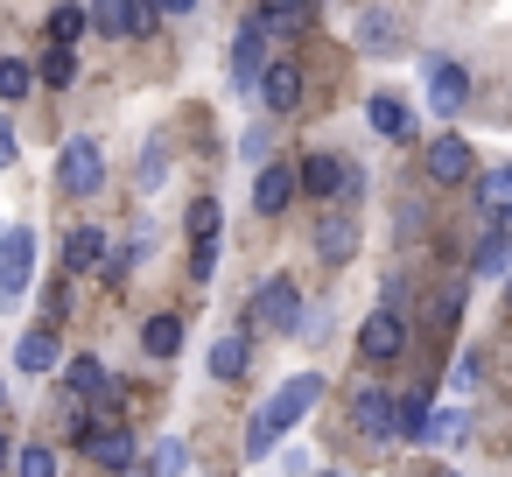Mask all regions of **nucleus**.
<instances>
[{
	"instance_id": "obj_1",
	"label": "nucleus",
	"mask_w": 512,
	"mask_h": 477,
	"mask_svg": "<svg viewBox=\"0 0 512 477\" xmlns=\"http://www.w3.org/2000/svg\"><path fill=\"white\" fill-rule=\"evenodd\" d=\"M316 400H323V379H316V372H295V379H288V386H281L253 421H246V456H253V463H260V456H274V442H281V435H288Z\"/></svg>"
},
{
	"instance_id": "obj_2",
	"label": "nucleus",
	"mask_w": 512,
	"mask_h": 477,
	"mask_svg": "<svg viewBox=\"0 0 512 477\" xmlns=\"http://www.w3.org/2000/svg\"><path fill=\"white\" fill-rule=\"evenodd\" d=\"M295 323H302V288L288 274L260 281L253 302H246V330H295Z\"/></svg>"
},
{
	"instance_id": "obj_3",
	"label": "nucleus",
	"mask_w": 512,
	"mask_h": 477,
	"mask_svg": "<svg viewBox=\"0 0 512 477\" xmlns=\"http://www.w3.org/2000/svg\"><path fill=\"white\" fill-rule=\"evenodd\" d=\"M29 274H36V232L15 225L8 239H0V309H8V302L29 288Z\"/></svg>"
},
{
	"instance_id": "obj_4",
	"label": "nucleus",
	"mask_w": 512,
	"mask_h": 477,
	"mask_svg": "<svg viewBox=\"0 0 512 477\" xmlns=\"http://www.w3.org/2000/svg\"><path fill=\"white\" fill-rule=\"evenodd\" d=\"M57 183L71 190V197H92L99 183H106V162H99V141H64V155H57Z\"/></svg>"
},
{
	"instance_id": "obj_5",
	"label": "nucleus",
	"mask_w": 512,
	"mask_h": 477,
	"mask_svg": "<svg viewBox=\"0 0 512 477\" xmlns=\"http://www.w3.org/2000/svg\"><path fill=\"white\" fill-rule=\"evenodd\" d=\"M358 351H365V365H393V358L407 351V323L386 316V309H372L365 330H358Z\"/></svg>"
},
{
	"instance_id": "obj_6",
	"label": "nucleus",
	"mask_w": 512,
	"mask_h": 477,
	"mask_svg": "<svg viewBox=\"0 0 512 477\" xmlns=\"http://www.w3.org/2000/svg\"><path fill=\"white\" fill-rule=\"evenodd\" d=\"M421 162H428V176H435V183H463V176H477V155H470V141H463V134H435Z\"/></svg>"
},
{
	"instance_id": "obj_7",
	"label": "nucleus",
	"mask_w": 512,
	"mask_h": 477,
	"mask_svg": "<svg viewBox=\"0 0 512 477\" xmlns=\"http://www.w3.org/2000/svg\"><path fill=\"white\" fill-rule=\"evenodd\" d=\"M260 106H267V113H295V106H302V71H295V57H274V64L260 71Z\"/></svg>"
},
{
	"instance_id": "obj_8",
	"label": "nucleus",
	"mask_w": 512,
	"mask_h": 477,
	"mask_svg": "<svg viewBox=\"0 0 512 477\" xmlns=\"http://www.w3.org/2000/svg\"><path fill=\"white\" fill-rule=\"evenodd\" d=\"M428 106H435L442 120H456V113L470 106V71H463V64H435V71H428Z\"/></svg>"
},
{
	"instance_id": "obj_9",
	"label": "nucleus",
	"mask_w": 512,
	"mask_h": 477,
	"mask_svg": "<svg viewBox=\"0 0 512 477\" xmlns=\"http://www.w3.org/2000/svg\"><path fill=\"white\" fill-rule=\"evenodd\" d=\"M316 253H323V267H344V260L358 253V218H351V211L316 218Z\"/></svg>"
},
{
	"instance_id": "obj_10",
	"label": "nucleus",
	"mask_w": 512,
	"mask_h": 477,
	"mask_svg": "<svg viewBox=\"0 0 512 477\" xmlns=\"http://www.w3.org/2000/svg\"><path fill=\"white\" fill-rule=\"evenodd\" d=\"M351 428L372 435V442H386V435H393V400H386L379 386H358V393H351Z\"/></svg>"
},
{
	"instance_id": "obj_11",
	"label": "nucleus",
	"mask_w": 512,
	"mask_h": 477,
	"mask_svg": "<svg viewBox=\"0 0 512 477\" xmlns=\"http://www.w3.org/2000/svg\"><path fill=\"white\" fill-rule=\"evenodd\" d=\"M274 57H267V36L246 22L239 36H232V85H260V71H267Z\"/></svg>"
},
{
	"instance_id": "obj_12",
	"label": "nucleus",
	"mask_w": 512,
	"mask_h": 477,
	"mask_svg": "<svg viewBox=\"0 0 512 477\" xmlns=\"http://www.w3.org/2000/svg\"><path fill=\"white\" fill-rule=\"evenodd\" d=\"M344 176H351V169H344V155H309L295 183H302L309 197H337V190H344Z\"/></svg>"
},
{
	"instance_id": "obj_13",
	"label": "nucleus",
	"mask_w": 512,
	"mask_h": 477,
	"mask_svg": "<svg viewBox=\"0 0 512 477\" xmlns=\"http://www.w3.org/2000/svg\"><path fill=\"white\" fill-rule=\"evenodd\" d=\"M288 197H295V169H288V162H274V169L253 183V211H260V218H274V211H288Z\"/></svg>"
},
{
	"instance_id": "obj_14",
	"label": "nucleus",
	"mask_w": 512,
	"mask_h": 477,
	"mask_svg": "<svg viewBox=\"0 0 512 477\" xmlns=\"http://www.w3.org/2000/svg\"><path fill=\"white\" fill-rule=\"evenodd\" d=\"M246 365H253V344H246L239 330L211 344V379H218V386H232V379H246Z\"/></svg>"
},
{
	"instance_id": "obj_15",
	"label": "nucleus",
	"mask_w": 512,
	"mask_h": 477,
	"mask_svg": "<svg viewBox=\"0 0 512 477\" xmlns=\"http://www.w3.org/2000/svg\"><path fill=\"white\" fill-rule=\"evenodd\" d=\"M358 36H365V50H372V57H400V50H407L400 22H393V15H379V8H372V15H358Z\"/></svg>"
},
{
	"instance_id": "obj_16",
	"label": "nucleus",
	"mask_w": 512,
	"mask_h": 477,
	"mask_svg": "<svg viewBox=\"0 0 512 477\" xmlns=\"http://www.w3.org/2000/svg\"><path fill=\"white\" fill-rule=\"evenodd\" d=\"M393 435H400V442H421V435H428V386H414V393L393 400Z\"/></svg>"
},
{
	"instance_id": "obj_17",
	"label": "nucleus",
	"mask_w": 512,
	"mask_h": 477,
	"mask_svg": "<svg viewBox=\"0 0 512 477\" xmlns=\"http://www.w3.org/2000/svg\"><path fill=\"white\" fill-rule=\"evenodd\" d=\"M365 113H372V127H379L386 141H407V134H414V113H407V99H393V92H379Z\"/></svg>"
},
{
	"instance_id": "obj_18",
	"label": "nucleus",
	"mask_w": 512,
	"mask_h": 477,
	"mask_svg": "<svg viewBox=\"0 0 512 477\" xmlns=\"http://www.w3.org/2000/svg\"><path fill=\"white\" fill-rule=\"evenodd\" d=\"M57 358H64V344H57V330H29V337L15 344V365H22V372H50Z\"/></svg>"
},
{
	"instance_id": "obj_19",
	"label": "nucleus",
	"mask_w": 512,
	"mask_h": 477,
	"mask_svg": "<svg viewBox=\"0 0 512 477\" xmlns=\"http://www.w3.org/2000/svg\"><path fill=\"white\" fill-rule=\"evenodd\" d=\"M477 204H484L491 225L512 218V169H484V176H477Z\"/></svg>"
},
{
	"instance_id": "obj_20",
	"label": "nucleus",
	"mask_w": 512,
	"mask_h": 477,
	"mask_svg": "<svg viewBox=\"0 0 512 477\" xmlns=\"http://www.w3.org/2000/svg\"><path fill=\"white\" fill-rule=\"evenodd\" d=\"M106 260V239H99V225H78L71 239H64V267L71 274H85V267H99Z\"/></svg>"
},
{
	"instance_id": "obj_21",
	"label": "nucleus",
	"mask_w": 512,
	"mask_h": 477,
	"mask_svg": "<svg viewBox=\"0 0 512 477\" xmlns=\"http://www.w3.org/2000/svg\"><path fill=\"white\" fill-rule=\"evenodd\" d=\"M463 295H470V281H463V274H456V281H442V288L428 295V309H421V316H428V330H449V323H456V309H463Z\"/></svg>"
},
{
	"instance_id": "obj_22",
	"label": "nucleus",
	"mask_w": 512,
	"mask_h": 477,
	"mask_svg": "<svg viewBox=\"0 0 512 477\" xmlns=\"http://www.w3.org/2000/svg\"><path fill=\"white\" fill-rule=\"evenodd\" d=\"M85 449H92L106 470H127V463H134V435H127V428H99V435H85Z\"/></svg>"
},
{
	"instance_id": "obj_23",
	"label": "nucleus",
	"mask_w": 512,
	"mask_h": 477,
	"mask_svg": "<svg viewBox=\"0 0 512 477\" xmlns=\"http://www.w3.org/2000/svg\"><path fill=\"white\" fill-rule=\"evenodd\" d=\"M64 379H71V400H106V393H113L99 358H71V372H64Z\"/></svg>"
},
{
	"instance_id": "obj_24",
	"label": "nucleus",
	"mask_w": 512,
	"mask_h": 477,
	"mask_svg": "<svg viewBox=\"0 0 512 477\" xmlns=\"http://www.w3.org/2000/svg\"><path fill=\"white\" fill-rule=\"evenodd\" d=\"M141 344H148V358H176V351H183V323H176V316H148Z\"/></svg>"
},
{
	"instance_id": "obj_25",
	"label": "nucleus",
	"mask_w": 512,
	"mask_h": 477,
	"mask_svg": "<svg viewBox=\"0 0 512 477\" xmlns=\"http://www.w3.org/2000/svg\"><path fill=\"white\" fill-rule=\"evenodd\" d=\"M29 85H36V71H29L22 57H0V106H22Z\"/></svg>"
},
{
	"instance_id": "obj_26",
	"label": "nucleus",
	"mask_w": 512,
	"mask_h": 477,
	"mask_svg": "<svg viewBox=\"0 0 512 477\" xmlns=\"http://www.w3.org/2000/svg\"><path fill=\"white\" fill-rule=\"evenodd\" d=\"M85 29H92V15H85V8H50V43H57V50H71Z\"/></svg>"
},
{
	"instance_id": "obj_27",
	"label": "nucleus",
	"mask_w": 512,
	"mask_h": 477,
	"mask_svg": "<svg viewBox=\"0 0 512 477\" xmlns=\"http://www.w3.org/2000/svg\"><path fill=\"white\" fill-rule=\"evenodd\" d=\"M463 435H470V414H463V407H442V414H428V435H421V442H442V449H449V442H463Z\"/></svg>"
},
{
	"instance_id": "obj_28",
	"label": "nucleus",
	"mask_w": 512,
	"mask_h": 477,
	"mask_svg": "<svg viewBox=\"0 0 512 477\" xmlns=\"http://www.w3.org/2000/svg\"><path fill=\"white\" fill-rule=\"evenodd\" d=\"M302 22H309V8H260V15H253L260 36H295Z\"/></svg>"
},
{
	"instance_id": "obj_29",
	"label": "nucleus",
	"mask_w": 512,
	"mask_h": 477,
	"mask_svg": "<svg viewBox=\"0 0 512 477\" xmlns=\"http://www.w3.org/2000/svg\"><path fill=\"white\" fill-rule=\"evenodd\" d=\"M36 78H43L50 92H64V85L78 78V57H71V50H43V64H36Z\"/></svg>"
},
{
	"instance_id": "obj_30",
	"label": "nucleus",
	"mask_w": 512,
	"mask_h": 477,
	"mask_svg": "<svg viewBox=\"0 0 512 477\" xmlns=\"http://www.w3.org/2000/svg\"><path fill=\"white\" fill-rule=\"evenodd\" d=\"M218 218H225V211H218V197H197V204H190V232H197V246H211V239H218Z\"/></svg>"
},
{
	"instance_id": "obj_31",
	"label": "nucleus",
	"mask_w": 512,
	"mask_h": 477,
	"mask_svg": "<svg viewBox=\"0 0 512 477\" xmlns=\"http://www.w3.org/2000/svg\"><path fill=\"white\" fill-rule=\"evenodd\" d=\"M15 477H57V449H43V442H29V449L15 456Z\"/></svg>"
},
{
	"instance_id": "obj_32",
	"label": "nucleus",
	"mask_w": 512,
	"mask_h": 477,
	"mask_svg": "<svg viewBox=\"0 0 512 477\" xmlns=\"http://www.w3.org/2000/svg\"><path fill=\"white\" fill-rule=\"evenodd\" d=\"M505 260H512V246H505V232H491L477 246V274H505Z\"/></svg>"
},
{
	"instance_id": "obj_33",
	"label": "nucleus",
	"mask_w": 512,
	"mask_h": 477,
	"mask_svg": "<svg viewBox=\"0 0 512 477\" xmlns=\"http://www.w3.org/2000/svg\"><path fill=\"white\" fill-rule=\"evenodd\" d=\"M183 456H190V449H183V442L169 435V442L155 449V463H148V477H183Z\"/></svg>"
},
{
	"instance_id": "obj_34",
	"label": "nucleus",
	"mask_w": 512,
	"mask_h": 477,
	"mask_svg": "<svg viewBox=\"0 0 512 477\" xmlns=\"http://www.w3.org/2000/svg\"><path fill=\"white\" fill-rule=\"evenodd\" d=\"M477 372H484V358H477V351H463V358L449 365V386H456V393H470V386H477Z\"/></svg>"
},
{
	"instance_id": "obj_35",
	"label": "nucleus",
	"mask_w": 512,
	"mask_h": 477,
	"mask_svg": "<svg viewBox=\"0 0 512 477\" xmlns=\"http://www.w3.org/2000/svg\"><path fill=\"white\" fill-rule=\"evenodd\" d=\"M127 29H134V36H155V29H162V8H148V0H134V8H127Z\"/></svg>"
},
{
	"instance_id": "obj_36",
	"label": "nucleus",
	"mask_w": 512,
	"mask_h": 477,
	"mask_svg": "<svg viewBox=\"0 0 512 477\" xmlns=\"http://www.w3.org/2000/svg\"><path fill=\"white\" fill-rule=\"evenodd\" d=\"M127 267H134V253H106V260H99V281H106V288H127Z\"/></svg>"
},
{
	"instance_id": "obj_37",
	"label": "nucleus",
	"mask_w": 512,
	"mask_h": 477,
	"mask_svg": "<svg viewBox=\"0 0 512 477\" xmlns=\"http://www.w3.org/2000/svg\"><path fill=\"white\" fill-rule=\"evenodd\" d=\"M92 29H106V36H127V8H92Z\"/></svg>"
},
{
	"instance_id": "obj_38",
	"label": "nucleus",
	"mask_w": 512,
	"mask_h": 477,
	"mask_svg": "<svg viewBox=\"0 0 512 477\" xmlns=\"http://www.w3.org/2000/svg\"><path fill=\"white\" fill-rule=\"evenodd\" d=\"M162 162H169V148L155 141V148H148V162H141V190H155V183H162Z\"/></svg>"
},
{
	"instance_id": "obj_39",
	"label": "nucleus",
	"mask_w": 512,
	"mask_h": 477,
	"mask_svg": "<svg viewBox=\"0 0 512 477\" xmlns=\"http://www.w3.org/2000/svg\"><path fill=\"white\" fill-rule=\"evenodd\" d=\"M211 267H218V239H211V246H197V253H190V274H197V281H211Z\"/></svg>"
},
{
	"instance_id": "obj_40",
	"label": "nucleus",
	"mask_w": 512,
	"mask_h": 477,
	"mask_svg": "<svg viewBox=\"0 0 512 477\" xmlns=\"http://www.w3.org/2000/svg\"><path fill=\"white\" fill-rule=\"evenodd\" d=\"M15 148H22L15 141V120H0V169H15Z\"/></svg>"
},
{
	"instance_id": "obj_41",
	"label": "nucleus",
	"mask_w": 512,
	"mask_h": 477,
	"mask_svg": "<svg viewBox=\"0 0 512 477\" xmlns=\"http://www.w3.org/2000/svg\"><path fill=\"white\" fill-rule=\"evenodd\" d=\"M0 470H8V435H0Z\"/></svg>"
},
{
	"instance_id": "obj_42",
	"label": "nucleus",
	"mask_w": 512,
	"mask_h": 477,
	"mask_svg": "<svg viewBox=\"0 0 512 477\" xmlns=\"http://www.w3.org/2000/svg\"><path fill=\"white\" fill-rule=\"evenodd\" d=\"M316 477H351V470H316Z\"/></svg>"
},
{
	"instance_id": "obj_43",
	"label": "nucleus",
	"mask_w": 512,
	"mask_h": 477,
	"mask_svg": "<svg viewBox=\"0 0 512 477\" xmlns=\"http://www.w3.org/2000/svg\"><path fill=\"white\" fill-rule=\"evenodd\" d=\"M435 477H456V470H435Z\"/></svg>"
},
{
	"instance_id": "obj_44",
	"label": "nucleus",
	"mask_w": 512,
	"mask_h": 477,
	"mask_svg": "<svg viewBox=\"0 0 512 477\" xmlns=\"http://www.w3.org/2000/svg\"><path fill=\"white\" fill-rule=\"evenodd\" d=\"M0 400H8V386H0Z\"/></svg>"
},
{
	"instance_id": "obj_45",
	"label": "nucleus",
	"mask_w": 512,
	"mask_h": 477,
	"mask_svg": "<svg viewBox=\"0 0 512 477\" xmlns=\"http://www.w3.org/2000/svg\"><path fill=\"white\" fill-rule=\"evenodd\" d=\"M505 302H512V288H505Z\"/></svg>"
}]
</instances>
